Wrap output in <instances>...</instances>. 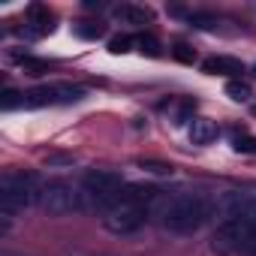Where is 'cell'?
I'll return each mask as SVG.
<instances>
[{"label": "cell", "mask_w": 256, "mask_h": 256, "mask_svg": "<svg viewBox=\"0 0 256 256\" xmlns=\"http://www.w3.org/2000/svg\"><path fill=\"white\" fill-rule=\"evenodd\" d=\"M124 187L126 184H124V178L118 172L90 169V172H84V178L78 184V205H82V211H102L106 214L118 202Z\"/></svg>", "instance_id": "277c9868"}, {"label": "cell", "mask_w": 256, "mask_h": 256, "mask_svg": "<svg viewBox=\"0 0 256 256\" xmlns=\"http://www.w3.org/2000/svg\"><path fill=\"white\" fill-rule=\"evenodd\" d=\"M217 136H220V126H217L214 120H208V118H193V124H190V142H193V145H211Z\"/></svg>", "instance_id": "30bf717a"}, {"label": "cell", "mask_w": 256, "mask_h": 256, "mask_svg": "<svg viewBox=\"0 0 256 256\" xmlns=\"http://www.w3.org/2000/svg\"><path fill=\"white\" fill-rule=\"evenodd\" d=\"M18 64H22V70H24L28 76H46V72L52 70V64H48V60H40V58H30V54H24V58H22Z\"/></svg>", "instance_id": "5bb4252c"}, {"label": "cell", "mask_w": 256, "mask_h": 256, "mask_svg": "<svg viewBox=\"0 0 256 256\" xmlns=\"http://www.w3.org/2000/svg\"><path fill=\"white\" fill-rule=\"evenodd\" d=\"M84 88L82 84H70V82H58V84H42L34 90H24V108H46V106H72L84 100Z\"/></svg>", "instance_id": "8992f818"}, {"label": "cell", "mask_w": 256, "mask_h": 256, "mask_svg": "<svg viewBox=\"0 0 256 256\" xmlns=\"http://www.w3.org/2000/svg\"><path fill=\"white\" fill-rule=\"evenodd\" d=\"M0 108L4 112H12V108H24V94L16 90V88H6L4 96H0Z\"/></svg>", "instance_id": "9a60e30c"}, {"label": "cell", "mask_w": 256, "mask_h": 256, "mask_svg": "<svg viewBox=\"0 0 256 256\" xmlns=\"http://www.w3.org/2000/svg\"><path fill=\"white\" fill-rule=\"evenodd\" d=\"M193 108H196V100H184V102L178 106V112H175V124H187V120H193Z\"/></svg>", "instance_id": "ffe728a7"}, {"label": "cell", "mask_w": 256, "mask_h": 256, "mask_svg": "<svg viewBox=\"0 0 256 256\" xmlns=\"http://www.w3.org/2000/svg\"><path fill=\"white\" fill-rule=\"evenodd\" d=\"M202 72H208V76H229L235 82V76L244 72V64L238 58H229V54H211V58L202 60Z\"/></svg>", "instance_id": "9c48e42d"}, {"label": "cell", "mask_w": 256, "mask_h": 256, "mask_svg": "<svg viewBox=\"0 0 256 256\" xmlns=\"http://www.w3.org/2000/svg\"><path fill=\"white\" fill-rule=\"evenodd\" d=\"M139 166L145 172H154V175H172V166L169 163H160V160H139Z\"/></svg>", "instance_id": "44dd1931"}, {"label": "cell", "mask_w": 256, "mask_h": 256, "mask_svg": "<svg viewBox=\"0 0 256 256\" xmlns=\"http://www.w3.org/2000/svg\"><path fill=\"white\" fill-rule=\"evenodd\" d=\"M52 30H54L52 12L42 4H30L28 6V18H24V28H22V36H46Z\"/></svg>", "instance_id": "ba28073f"}, {"label": "cell", "mask_w": 256, "mask_h": 256, "mask_svg": "<svg viewBox=\"0 0 256 256\" xmlns=\"http://www.w3.org/2000/svg\"><path fill=\"white\" fill-rule=\"evenodd\" d=\"M114 18H120L124 24H148L151 22V10L133 6V4H120V6H114Z\"/></svg>", "instance_id": "8fae6325"}, {"label": "cell", "mask_w": 256, "mask_h": 256, "mask_svg": "<svg viewBox=\"0 0 256 256\" xmlns=\"http://www.w3.org/2000/svg\"><path fill=\"white\" fill-rule=\"evenodd\" d=\"M172 58H175L178 64H196V52H193L190 46H184V42H178V46L172 48Z\"/></svg>", "instance_id": "ac0fdd59"}, {"label": "cell", "mask_w": 256, "mask_h": 256, "mask_svg": "<svg viewBox=\"0 0 256 256\" xmlns=\"http://www.w3.org/2000/svg\"><path fill=\"white\" fill-rule=\"evenodd\" d=\"M157 193H160V190H154V187H148V184H126V187L120 190L118 202H114V205L106 211V217H102L106 229L114 232V235H130V232L142 229L145 220H148L151 202H157Z\"/></svg>", "instance_id": "6da1fadb"}, {"label": "cell", "mask_w": 256, "mask_h": 256, "mask_svg": "<svg viewBox=\"0 0 256 256\" xmlns=\"http://www.w3.org/2000/svg\"><path fill=\"white\" fill-rule=\"evenodd\" d=\"M48 163H72V157H60L58 154V157H48Z\"/></svg>", "instance_id": "603a6c76"}, {"label": "cell", "mask_w": 256, "mask_h": 256, "mask_svg": "<svg viewBox=\"0 0 256 256\" xmlns=\"http://www.w3.org/2000/svg\"><path fill=\"white\" fill-rule=\"evenodd\" d=\"M40 205L52 214V217H64V214H72V211H82L78 205V187H72L70 181L64 178H54L42 187V199Z\"/></svg>", "instance_id": "52a82bcc"}, {"label": "cell", "mask_w": 256, "mask_h": 256, "mask_svg": "<svg viewBox=\"0 0 256 256\" xmlns=\"http://www.w3.org/2000/svg\"><path fill=\"white\" fill-rule=\"evenodd\" d=\"M72 30L82 40H100L102 36V24H94V22H78V24H72Z\"/></svg>", "instance_id": "e0dca14e"}, {"label": "cell", "mask_w": 256, "mask_h": 256, "mask_svg": "<svg viewBox=\"0 0 256 256\" xmlns=\"http://www.w3.org/2000/svg\"><path fill=\"white\" fill-rule=\"evenodd\" d=\"M187 22H190V28H196V30H217V16H208V12H190L187 16Z\"/></svg>", "instance_id": "4fadbf2b"}, {"label": "cell", "mask_w": 256, "mask_h": 256, "mask_svg": "<svg viewBox=\"0 0 256 256\" xmlns=\"http://www.w3.org/2000/svg\"><path fill=\"white\" fill-rule=\"evenodd\" d=\"M232 148H235L238 154H256V139H250V136H235V139H232Z\"/></svg>", "instance_id": "7402d4cb"}, {"label": "cell", "mask_w": 256, "mask_h": 256, "mask_svg": "<svg viewBox=\"0 0 256 256\" xmlns=\"http://www.w3.org/2000/svg\"><path fill=\"white\" fill-rule=\"evenodd\" d=\"M253 76H256V66H253Z\"/></svg>", "instance_id": "cb8c5ba5"}, {"label": "cell", "mask_w": 256, "mask_h": 256, "mask_svg": "<svg viewBox=\"0 0 256 256\" xmlns=\"http://www.w3.org/2000/svg\"><path fill=\"white\" fill-rule=\"evenodd\" d=\"M214 247L220 253H256V190H247V208L241 217L217 226Z\"/></svg>", "instance_id": "3957f363"}, {"label": "cell", "mask_w": 256, "mask_h": 256, "mask_svg": "<svg viewBox=\"0 0 256 256\" xmlns=\"http://www.w3.org/2000/svg\"><path fill=\"white\" fill-rule=\"evenodd\" d=\"M130 46H133V36H112L108 40V52L112 54H126Z\"/></svg>", "instance_id": "d6986e66"}, {"label": "cell", "mask_w": 256, "mask_h": 256, "mask_svg": "<svg viewBox=\"0 0 256 256\" xmlns=\"http://www.w3.org/2000/svg\"><path fill=\"white\" fill-rule=\"evenodd\" d=\"M205 217H208V202L199 193L178 190V193L157 196V220L172 235H190V232H196L205 223Z\"/></svg>", "instance_id": "7a4b0ae2"}, {"label": "cell", "mask_w": 256, "mask_h": 256, "mask_svg": "<svg viewBox=\"0 0 256 256\" xmlns=\"http://www.w3.org/2000/svg\"><path fill=\"white\" fill-rule=\"evenodd\" d=\"M133 46H136L145 58H160V42H157L151 34H139V36H133Z\"/></svg>", "instance_id": "7c38bea8"}, {"label": "cell", "mask_w": 256, "mask_h": 256, "mask_svg": "<svg viewBox=\"0 0 256 256\" xmlns=\"http://www.w3.org/2000/svg\"><path fill=\"white\" fill-rule=\"evenodd\" d=\"M226 94L235 100V102H247L250 96H253V90H250V84L247 82H241V78H235V82H229L226 84Z\"/></svg>", "instance_id": "2e32d148"}, {"label": "cell", "mask_w": 256, "mask_h": 256, "mask_svg": "<svg viewBox=\"0 0 256 256\" xmlns=\"http://www.w3.org/2000/svg\"><path fill=\"white\" fill-rule=\"evenodd\" d=\"M42 181L34 172H4L0 178V214L4 220H12L16 211L30 208L42 199Z\"/></svg>", "instance_id": "5b68a950"}]
</instances>
